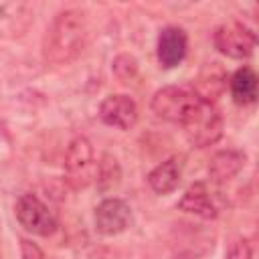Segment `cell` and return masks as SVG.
Segmentation results:
<instances>
[{"label":"cell","instance_id":"cell-1","mask_svg":"<svg viewBox=\"0 0 259 259\" xmlns=\"http://www.w3.org/2000/svg\"><path fill=\"white\" fill-rule=\"evenodd\" d=\"M89 36L87 14L79 8L61 10L49 24L42 38V59L51 65H65L79 57Z\"/></svg>","mask_w":259,"mask_h":259},{"label":"cell","instance_id":"cell-2","mask_svg":"<svg viewBox=\"0 0 259 259\" xmlns=\"http://www.w3.org/2000/svg\"><path fill=\"white\" fill-rule=\"evenodd\" d=\"M180 125H182L184 138L194 148L212 146L223 136V115L217 109V105L202 95L196 99V103L184 115Z\"/></svg>","mask_w":259,"mask_h":259},{"label":"cell","instance_id":"cell-3","mask_svg":"<svg viewBox=\"0 0 259 259\" xmlns=\"http://www.w3.org/2000/svg\"><path fill=\"white\" fill-rule=\"evenodd\" d=\"M95 154L85 136H75L65 152V180L73 190H83L95 180Z\"/></svg>","mask_w":259,"mask_h":259},{"label":"cell","instance_id":"cell-4","mask_svg":"<svg viewBox=\"0 0 259 259\" xmlns=\"http://www.w3.org/2000/svg\"><path fill=\"white\" fill-rule=\"evenodd\" d=\"M212 45L221 55L229 59H247L253 55L257 47V36L247 24L231 20L214 28Z\"/></svg>","mask_w":259,"mask_h":259},{"label":"cell","instance_id":"cell-5","mask_svg":"<svg viewBox=\"0 0 259 259\" xmlns=\"http://www.w3.org/2000/svg\"><path fill=\"white\" fill-rule=\"evenodd\" d=\"M198 97L200 93H196L194 89L180 85H166L152 95L150 107L158 117L180 125V121L184 119V115L190 111V107L196 103Z\"/></svg>","mask_w":259,"mask_h":259},{"label":"cell","instance_id":"cell-6","mask_svg":"<svg viewBox=\"0 0 259 259\" xmlns=\"http://www.w3.org/2000/svg\"><path fill=\"white\" fill-rule=\"evenodd\" d=\"M14 217L20 227L32 235L49 237L57 231V219L51 208L32 192L20 194L14 202Z\"/></svg>","mask_w":259,"mask_h":259},{"label":"cell","instance_id":"cell-7","mask_svg":"<svg viewBox=\"0 0 259 259\" xmlns=\"http://www.w3.org/2000/svg\"><path fill=\"white\" fill-rule=\"evenodd\" d=\"M93 223H95L97 233L105 237H115L132 227L134 212H132V206L123 198L107 196L95 206Z\"/></svg>","mask_w":259,"mask_h":259},{"label":"cell","instance_id":"cell-8","mask_svg":"<svg viewBox=\"0 0 259 259\" xmlns=\"http://www.w3.org/2000/svg\"><path fill=\"white\" fill-rule=\"evenodd\" d=\"M99 117L105 125L115 130H130L138 121V105L125 93L107 95L99 105Z\"/></svg>","mask_w":259,"mask_h":259},{"label":"cell","instance_id":"cell-9","mask_svg":"<svg viewBox=\"0 0 259 259\" xmlns=\"http://www.w3.org/2000/svg\"><path fill=\"white\" fill-rule=\"evenodd\" d=\"M188 51V36L180 26H164L158 34L156 57L164 69L178 67Z\"/></svg>","mask_w":259,"mask_h":259},{"label":"cell","instance_id":"cell-10","mask_svg":"<svg viewBox=\"0 0 259 259\" xmlns=\"http://www.w3.org/2000/svg\"><path fill=\"white\" fill-rule=\"evenodd\" d=\"M178 208L188 214H194L198 219H204V221H212L219 217V206L214 202V196L208 190L206 182H202V180L190 184L184 190L182 198L178 200Z\"/></svg>","mask_w":259,"mask_h":259},{"label":"cell","instance_id":"cell-11","mask_svg":"<svg viewBox=\"0 0 259 259\" xmlns=\"http://www.w3.org/2000/svg\"><path fill=\"white\" fill-rule=\"evenodd\" d=\"M245 164H247V154L243 150H235V148L219 150L217 154H212L208 162V178L214 184H225L233 180L245 168Z\"/></svg>","mask_w":259,"mask_h":259},{"label":"cell","instance_id":"cell-12","mask_svg":"<svg viewBox=\"0 0 259 259\" xmlns=\"http://www.w3.org/2000/svg\"><path fill=\"white\" fill-rule=\"evenodd\" d=\"M182 178V158L172 156L158 164L150 174H148V184L156 194H170L178 188Z\"/></svg>","mask_w":259,"mask_h":259},{"label":"cell","instance_id":"cell-13","mask_svg":"<svg viewBox=\"0 0 259 259\" xmlns=\"http://www.w3.org/2000/svg\"><path fill=\"white\" fill-rule=\"evenodd\" d=\"M231 97L239 105H251L257 101V73L251 67H239L229 81Z\"/></svg>","mask_w":259,"mask_h":259},{"label":"cell","instance_id":"cell-14","mask_svg":"<svg viewBox=\"0 0 259 259\" xmlns=\"http://www.w3.org/2000/svg\"><path fill=\"white\" fill-rule=\"evenodd\" d=\"M30 6L24 2H0V30L6 28L14 34L20 30H26L28 22H30Z\"/></svg>","mask_w":259,"mask_h":259},{"label":"cell","instance_id":"cell-15","mask_svg":"<svg viewBox=\"0 0 259 259\" xmlns=\"http://www.w3.org/2000/svg\"><path fill=\"white\" fill-rule=\"evenodd\" d=\"M119 178H121V168H119L117 160L111 154H103L101 160L97 162V170H95L97 188L101 192H107L119 184Z\"/></svg>","mask_w":259,"mask_h":259},{"label":"cell","instance_id":"cell-16","mask_svg":"<svg viewBox=\"0 0 259 259\" xmlns=\"http://www.w3.org/2000/svg\"><path fill=\"white\" fill-rule=\"evenodd\" d=\"M136 73H138V61L132 57V55H117L115 59H113V75L119 79V81H123V83H127L130 79H134L136 77Z\"/></svg>","mask_w":259,"mask_h":259},{"label":"cell","instance_id":"cell-17","mask_svg":"<svg viewBox=\"0 0 259 259\" xmlns=\"http://www.w3.org/2000/svg\"><path fill=\"white\" fill-rule=\"evenodd\" d=\"M225 259H253V247H251L249 239H245V237L233 239L229 243Z\"/></svg>","mask_w":259,"mask_h":259},{"label":"cell","instance_id":"cell-18","mask_svg":"<svg viewBox=\"0 0 259 259\" xmlns=\"http://www.w3.org/2000/svg\"><path fill=\"white\" fill-rule=\"evenodd\" d=\"M20 257L22 259H47L45 251L30 239H20Z\"/></svg>","mask_w":259,"mask_h":259}]
</instances>
